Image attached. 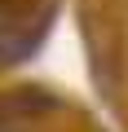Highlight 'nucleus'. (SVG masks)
Listing matches in <instances>:
<instances>
[{"label": "nucleus", "mask_w": 128, "mask_h": 132, "mask_svg": "<svg viewBox=\"0 0 128 132\" xmlns=\"http://www.w3.org/2000/svg\"><path fill=\"white\" fill-rule=\"evenodd\" d=\"M0 110H5V114H40V110H57V97L18 88V93H9V97H0Z\"/></svg>", "instance_id": "nucleus-1"}, {"label": "nucleus", "mask_w": 128, "mask_h": 132, "mask_svg": "<svg viewBox=\"0 0 128 132\" xmlns=\"http://www.w3.org/2000/svg\"><path fill=\"white\" fill-rule=\"evenodd\" d=\"M31 48H35V35L13 31V27H0V66H13V62L31 57Z\"/></svg>", "instance_id": "nucleus-2"}]
</instances>
